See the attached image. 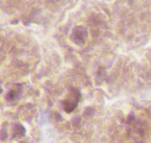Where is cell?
<instances>
[{
  "instance_id": "3",
  "label": "cell",
  "mask_w": 151,
  "mask_h": 143,
  "mask_svg": "<svg viewBox=\"0 0 151 143\" xmlns=\"http://www.w3.org/2000/svg\"><path fill=\"white\" fill-rule=\"evenodd\" d=\"M22 91V87L21 85H18V87H15V88H12L10 89L5 96V99L8 101H14L16 100Z\"/></svg>"
},
{
  "instance_id": "4",
  "label": "cell",
  "mask_w": 151,
  "mask_h": 143,
  "mask_svg": "<svg viewBox=\"0 0 151 143\" xmlns=\"http://www.w3.org/2000/svg\"><path fill=\"white\" fill-rule=\"evenodd\" d=\"M26 133L25 127L19 123H16L12 127V137L14 138L23 137Z\"/></svg>"
},
{
  "instance_id": "1",
  "label": "cell",
  "mask_w": 151,
  "mask_h": 143,
  "mask_svg": "<svg viewBox=\"0 0 151 143\" xmlns=\"http://www.w3.org/2000/svg\"><path fill=\"white\" fill-rule=\"evenodd\" d=\"M81 94L77 88H71L62 102L64 111L69 114L73 112L77 107Z\"/></svg>"
},
{
  "instance_id": "2",
  "label": "cell",
  "mask_w": 151,
  "mask_h": 143,
  "mask_svg": "<svg viewBox=\"0 0 151 143\" xmlns=\"http://www.w3.org/2000/svg\"><path fill=\"white\" fill-rule=\"evenodd\" d=\"M88 37L87 29L82 25L76 26L70 34L71 41L78 46H83L85 44Z\"/></svg>"
}]
</instances>
